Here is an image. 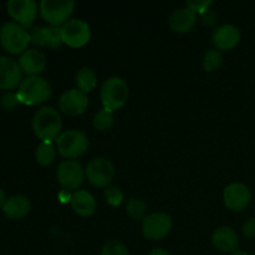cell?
Segmentation results:
<instances>
[{"instance_id": "cell-1", "label": "cell", "mask_w": 255, "mask_h": 255, "mask_svg": "<svg viewBox=\"0 0 255 255\" xmlns=\"http://www.w3.org/2000/svg\"><path fill=\"white\" fill-rule=\"evenodd\" d=\"M32 129L42 142H54L62 129L60 112L52 106H44L36 111L32 119Z\"/></svg>"}, {"instance_id": "cell-2", "label": "cell", "mask_w": 255, "mask_h": 255, "mask_svg": "<svg viewBox=\"0 0 255 255\" xmlns=\"http://www.w3.org/2000/svg\"><path fill=\"white\" fill-rule=\"evenodd\" d=\"M51 85L41 76H27L22 79L16 91L21 104L27 106H36L44 104L51 96Z\"/></svg>"}, {"instance_id": "cell-3", "label": "cell", "mask_w": 255, "mask_h": 255, "mask_svg": "<svg viewBox=\"0 0 255 255\" xmlns=\"http://www.w3.org/2000/svg\"><path fill=\"white\" fill-rule=\"evenodd\" d=\"M128 96V85L120 76H111L105 80L100 90V99L104 109H109L111 111L122 109L126 105Z\"/></svg>"}, {"instance_id": "cell-4", "label": "cell", "mask_w": 255, "mask_h": 255, "mask_svg": "<svg viewBox=\"0 0 255 255\" xmlns=\"http://www.w3.org/2000/svg\"><path fill=\"white\" fill-rule=\"evenodd\" d=\"M31 42L30 34L25 27L15 21H7L0 27V45L10 54H22Z\"/></svg>"}, {"instance_id": "cell-5", "label": "cell", "mask_w": 255, "mask_h": 255, "mask_svg": "<svg viewBox=\"0 0 255 255\" xmlns=\"http://www.w3.org/2000/svg\"><path fill=\"white\" fill-rule=\"evenodd\" d=\"M55 142L59 154L66 159L79 158L89 149V138L85 132L79 129H67L61 132Z\"/></svg>"}, {"instance_id": "cell-6", "label": "cell", "mask_w": 255, "mask_h": 255, "mask_svg": "<svg viewBox=\"0 0 255 255\" xmlns=\"http://www.w3.org/2000/svg\"><path fill=\"white\" fill-rule=\"evenodd\" d=\"M75 5L74 0H42L39 5L40 15L51 26L60 27L70 20Z\"/></svg>"}, {"instance_id": "cell-7", "label": "cell", "mask_w": 255, "mask_h": 255, "mask_svg": "<svg viewBox=\"0 0 255 255\" xmlns=\"http://www.w3.org/2000/svg\"><path fill=\"white\" fill-rule=\"evenodd\" d=\"M115 177V167L105 157H95L85 167V178L96 188H107Z\"/></svg>"}, {"instance_id": "cell-8", "label": "cell", "mask_w": 255, "mask_h": 255, "mask_svg": "<svg viewBox=\"0 0 255 255\" xmlns=\"http://www.w3.org/2000/svg\"><path fill=\"white\" fill-rule=\"evenodd\" d=\"M60 34L64 45L74 49L85 46L91 39V29L86 21L81 19H70L60 26Z\"/></svg>"}, {"instance_id": "cell-9", "label": "cell", "mask_w": 255, "mask_h": 255, "mask_svg": "<svg viewBox=\"0 0 255 255\" xmlns=\"http://www.w3.org/2000/svg\"><path fill=\"white\" fill-rule=\"evenodd\" d=\"M56 178L65 191H75L85 179V168L75 159H64L56 168Z\"/></svg>"}, {"instance_id": "cell-10", "label": "cell", "mask_w": 255, "mask_h": 255, "mask_svg": "<svg viewBox=\"0 0 255 255\" xmlns=\"http://www.w3.org/2000/svg\"><path fill=\"white\" fill-rule=\"evenodd\" d=\"M172 226V218L168 214L164 212H153L142 221V233L147 239L159 241L168 236Z\"/></svg>"}, {"instance_id": "cell-11", "label": "cell", "mask_w": 255, "mask_h": 255, "mask_svg": "<svg viewBox=\"0 0 255 255\" xmlns=\"http://www.w3.org/2000/svg\"><path fill=\"white\" fill-rule=\"evenodd\" d=\"M6 9L15 22L25 29L32 26L39 14V5L35 0H9Z\"/></svg>"}, {"instance_id": "cell-12", "label": "cell", "mask_w": 255, "mask_h": 255, "mask_svg": "<svg viewBox=\"0 0 255 255\" xmlns=\"http://www.w3.org/2000/svg\"><path fill=\"white\" fill-rule=\"evenodd\" d=\"M252 194L248 187L239 182H233L224 188V206L232 212H242L251 203Z\"/></svg>"}, {"instance_id": "cell-13", "label": "cell", "mask_w": 255, "mask_h": 255, "mask_svg": "<svg viewBox=\"0 0 255 255\" xmlns=\"http://www.w3.org/2000/svg\"><path fill=\"white\" fill-rule=\"evenodd\" d=\"M89 107L87 94L77 89L65 91L59 99V109L66 116H79L82 115Z\"/></svg>"}, {"instance_id": "cell-14", "label": "cell", "mask_w": 255, "mask_h": 255, "mask_svg": "<svg viewBox=\"0 0 255 255\" xmlns=\"http://www.w3.org/2000/svg\"><path fill=\"white\" fill-rule=\"evenodd\" d=\"M241 30L233 24H223L217 26L212 32V44L218 51L232 50L241 41Z\"/></svg>"}, {"instance_id": "cell-15", "label": "cell", "mask_w": 255, "mask_h": 255, "mask_svg": "<svg viewBox=\"0 0 255 255\" xmlns=\"http://www.w3.org/2000/svg\"><path fill=\"white\" fill-rule=\"evenodd\" d=\"M22 70L19 62L10 56H0V90H12L21 84Z\"/></svg>"}, {"instance_id": "cell-16", "label": "cell", "mask_w": 255, "mask_h": 255, "mask_svg": "<svg viewBox=\"0 0 255 255\" xmlns=\"http://www.w3.org/2000/svg\"><path fill=\"white\" fill-rule=\"evenodd\" d=\"M31 42L36 46H47L51 50H59L64 45L60 34V27L34 26L29 31Z\"/></svg>"}, {"instance_id": "cell-17", "label": "cell", "mask_w": 255, "mask_h": 255, "mask_svg": "<svg viewBox=\"0 0 255 255\" xmlns=\"http://www.w3.org/2000/svg\"><path fill=\"white\" fill-rule=\"evenodd\" d=\"M19 65L29 76H39L46 67V55L39 49H27L21 54Z\"/></svg>"}, {"instance_id": "cell-18", "label": "cell", "mask_w": 255, "mask_h": 255, "mask_svg": "<svg viewBox=\"0 0 255 255\" xmlns=\"http://www.w3.org/2000/svg\"><path fill=\"white\" fill-rule=\"evenodd\" d=\"M212 243L214 248L223 253H233L239 247L238 234L231 227H219L212 234Z\"/></svg>"}, {"instance_id": "cell-19", "label": "cell", "mask_w": 255, "mask_h": 255, "mask_svg": "<svg viewBox=\"0 0 255 255\" xmlns=\"http://www.w3.org/2000/svg\"><path fill=\"white\" fill-rule=\"evenodd\" d=\"M197 24V14L188 7H181L174 10L168 20V25L174 32L186 34L189 32Z\"/></svg>"}, {"instance_id": "cell-20", "label": "cell", "mask_w": 255, "mask_h": 255, "mask_svg": "<svg viewBox=\"0 0 255 255\" xmlns=\"http://www.w3.org/2000/svg\"><path fill=\"white\" fill-rule=\"evenodd\" d=\"M70 204H71L72 211L80 217L92 216L97 207L95 197L92 196V193H90L89 191H85V189L75 191L72 193Z\"/></svg>"}, {"instance_id": "cell-21", "label": "cell", "mask_w": 255, "mask_h": 255, "mask_svg": "<svg viewBox=\"0 0 255 255\" xmlns=\"http://www.w3.org/2000/svg\"><path fill=\"white\" fill-rule=\"evenodd\" d=\"M5 216L10 219H20L26 217L31 209V203L29 198L21 194L11 196L5 201L4 206L1 207Z\"/></svg>"}, {"instance_id": "cell-22", "label": "cell", "mask_w": 255, "mask_h": 255, "mask_svg": "<svg viewBox=\"0 0 255 255\" xmlns=\"http://www.w3.org/2000/svg\"><path fill=\"white\" fill-rule=\"evenodd\" d=\"M75 84L80 91L85 92V94L91 92L97 86V75L95 70L87 66L81 67L75 75Z\"/></svg>"}, {"instance_id": "cell-23", "label": "cell", "mask_w": 255, "mask_h": 255, "mask_svg": "<svg viewBox=\"0 0 255 255\" xmlns=\"http://www.w3.org/2000/svg\"><path fill=\"white\" fill-rule=\"evenodd\" d=\"M57 149L52 142H41L35 149V159L41 166H50L56 159Z\"/></svg>"}, {"instance_id": "cell-24", "label": "cell", "mask_w": 255, "mask_h": 255, "mask_svg": "<svg viewBox=\"0 0 255 255\" xmlns=\"http://www.w3.org/2000/svg\"><path fill=\"white\" fill-rule=\"evenodd\" d=\"M126 213L131 217L132 219H141L143 221L147 216H148V204L141 198H133L128 199V202L126 203Z\"/></svg>"}, {"instance_id": "cell-25", "label": "cell", "mask_w": 255, "mask_h": 255, "mask_svg": "<svg viewBox=\"0 0 255 255\" xmlns=\"http://www.w3.org/2000/svg\"><path fill=\"white\" fill-rule=\"evenodd\" d=\"M114 111L109 109H102L97 111L92 119V125H94L95 129L99 132H106L111 129L114 126Z\"/></svg>"}, {"instance_id": "cell-26", "label": "cell", "mask_w": 255, "mask_h": 255, "mask_svg": "<svg viewBox=\"0 0 255 255\" xmlns=\"http://www.w3.org/2000/svg\"><path fill=\"white\" fill-rule=\"evenodd\" d=\"M222 64H223V55L221 51L216 49H209L204 52L202 65L207 72L217 71V70L221 69Z\"/></svg>"}, {"instance_id": "cell-27", "label": "cell", "mask_w": 255, "mask_h": 255, "mask_svg": "<svg viewBox=\"0 0 255 255\" xmlns=\"http://www.w3.org/2000/svg\"><path fill=\"white\" fill-rule=\"evenodd\" d=\"M101 255H129L128 249L122 242L117 239H111L106 242L101 249Z\"/></svg>"}, {"instance_id": "cell-28", "label": "cell", "mask_w": 255, "mask_h": 255, "mask_svg": "<svg viewBox=\"0 0 255 255\" xmlns=\"http://www.w3.org/2000/svg\"><path fill=\"white\" fill-rule=\"evenodd\" d=\"M105 199L112 207H119L124 202V192L117 186H109L104 191Z\"/></svg>"}, {"instance_id": "cell-29", "label": "cell", "mask_w": 255, "mask_h": 255, "mask_svg": "<svg viewBox=\"0 0 255 255\" xmlns=\"http://www.w3.org/2000/svg\"><path fill=\"white\" fill-rule=\"evenodd\" d=\"M213 4L212 0H187L186 6L191 9L194 14L202 15L207 10L211 9V5Z\"/></svg>"}, {"instance_id": "cell-30", "label": "cell", "mask_w": 255, "mask_h": 255, "mask_svg": "<svg viewBox=\"0 0 255 255\" xmlns=\"http://www.w3.org/2000/svg\"><path fill=\"white\" fill-rule=\"evenodd\" d=\"M0 104L4 109L6 110H14L19 106L20 104V100L17 97L16 92H12V91H6L4 95L1 96L0 99Z\"/></svg>"}, {"instance_id": "cell-31", "label": "cell", "mask_w": 255, "mask_h": 255, "mask_svg": "<svg viewBox=\"0 0 255 255\" xmlns=\"http://www.w3.org/2000/svg\"><path fill=\"white\" fill-rule=\"evenodd\" d=\"M201 22L207 27L216 26L217 22H218V14L214 10L208 9L206 12L201 15Z\"/></svg>"}, {"instance_id": "cell-32", "label": "cell", "mask_w": 255, "mask_h": 255, "mask_svg": "<svg viewBox=\"0 0 255 255\" xmlns=\"http://www.w3.org/2000/svg\"><path fill=\"white\" fill-rule=\"evenodd\" d=\"M243 236L248 239H255V217L247 219L243 224Z\"/></svg>"}, {"instance_id": "cell-33", "label": "cell", "mask_w": 255, "mask_h": 255, "mask_svg": "<svg viewBox=\"0 0 255 255\" xmlns=\"http://www.w3.org/2000/svg\"><path fill=\"white\" fill-rule=\"evenodd\" d=\"M148 255H171V254H169L168 252L164 251V249H162V248H154L153 251H152Z\"/></svg>"}, {"instance_id": "cell-34", "label": "cell", "mask_w": 255, "mask_h": 255, "mask_svg": "<svg viewBox=\"0 0 255 255\" xmlns=\"http://www.w3.org/2000/svg\"><path fill=\"white\" fill-rule=\"evenodd\" d=\"M5 201H6V199H5V193H4V191L0 188V207L4 206Z\"/></svg>"}, {"instance_id": "cell-35", "label": "cell", "mask_w": 255, "mask_h": 255, "mask_svg": "<svg viewBox=\"0 0 255 255\" xmlns=\"http://www.w3.org/2000/svg\"><path fill=\"white\" fill-rule=\"evenodd\" d=\"M231 255H248V254H247L246 252L239 251V249H237L236 252H233V253H231Z\"/></svg>"}, {"instance_id": "cell-36", "label": "cell", "mask_w": 255, "mask_h": 255, "mask_svg": "<svg viewBox=\"0 0 255 255\" xmlns=\"http://www.w3.org/2000/svg\"><path fill=\"white\" fill-rule=\"evenodd\" d=\"M254 209H255V204H254Z\"/></svg>"}]
</instances>
